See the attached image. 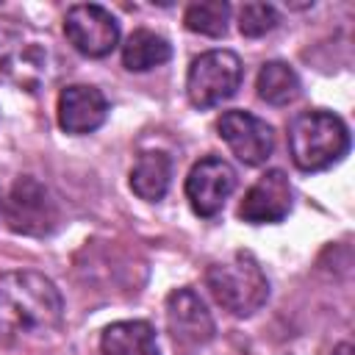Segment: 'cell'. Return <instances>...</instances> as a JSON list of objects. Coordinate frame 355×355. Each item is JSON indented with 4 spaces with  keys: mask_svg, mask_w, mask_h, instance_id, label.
Here are the masks:
<instances>
[{
    "mask_svg": "<svg viewBox=\"0 0 355 355\" xmlns=\"http://www.w3.org/2000/svg\"><path fill=\"white\" fill-rule=\"evenodd\" d=\"M47 42L33 36L17 19H0V80L33 92L47 78Z\"/></svg>",
    "mask_w": 355,
    "mask_h": 355,
    "instance_id": "4",
    "label": "cell"
},
{
    "mask_svg": "<svg viewBox=\"0 0 355 355\" xmlns=\"http://www.w3.org/2000/svg\"><path fill=\"white\" fill-rule=\"evenodd\" d=\"M172 180V158L161 150H144L139 153L133 169H130V189L147 202H158Z\"/></svg>",
    "mask_w": 355,
    "mask_h": 355,
    "instance_id": "14",
    "label": "cell"
},
{
    "mask_svg": "<svg viewBox=\"0 0 355 355\" xmlns=\"http://www.w3.org/2000/svg\"><path fill=\"white\" fill-rule=\"evenodd\" d=\"M291 161L302 172H322L349 153V130L333 111H302L288 125Z\"/></svg>",
    "mask_w": 355,
    "mask_h": 355,
    "instance_id": "2",
    "label": "cell"
},
{
    "mask_svg": "<svg viewBox=\"0 0 355 355\" xmlns=\"http://www.w3.org/2000/svg\"><path fill=\"white\" fill-rule=\"evenodd\" d=\"M205 286L214 300L233 316H252L269 300V280L252 252H233L205 272Z\"/></svg>",
    "mask_w": 355,
    "mask_h": 355,
    "instance_id": "3",
    "label": "cell"
},
{
    "mask_svg": "<svg viewBox=\"0 0 355 355\" xmlns=\"http://www.w3.org/2000/svg\"><path fill=\"white\" fill-rule=\"evenodd\" d=\"M0 214L6 227L19 236H50L61 219L50 189L31 175L14 180L11 191L3 197Z\"/></svg>",
    "mask_w": 355,
    "mask_h": 355,
    "instance_id": "5",
    "label": "cell"
},
{
    "mask_svg": "<svg viewBox=\"0 0 355 355\" xmlns=\"http://www.w3.org/2000/svg\"><path fill=\"white\" fill-rule=\"evenodd\" d=\"M241 58L233 50H208L197 55L186 75V94L194 108H214L241 86Z\"/></svg>",
    "mask_w": 355,
    "mask_h": 355,
    "instance_id": "6",
    "label": "cell"
},
{
    "mask_svg": "<svg viewBox=\"0 0 355 355\" xmlns=\"http://www.w3.org/2000/svg\"><path fill=\"white\" fill-rule=\"evenodd\" d=\"M277 25V11L269 3H244L239 8V31L241 36L258 39L263 33H269Z\"/></svg>",
    "mask_w": 355,
    "mask_h": 355,
    "instance_id": "18",
    "label": "cell"
},
{
    "mask_svg": "<svg viewBox=\"0 0 355 355\" xmlns=\"http://www.w3.org/2000/svg\"><path fill=\"white\" fill-rule=\"evenodd\" d=\"M61 316L64 300L50 277L33 269L0 275V341L47 336Z\"/></svg>",
    "mask_w": 355,
    "mask_h": 355,
    "instance_id": "1",
    "label": "cell"
},
{
    "mask_svg": "<svg viewBox=\"0 0 355 355\" xmlns=\"http://www.w3.org/2000/svg\"><path fill=\"white\" fill-rule=\"evenodd\" d=\"M64 36L78 53L103 58L119 44V22L97 3H78L64 17Z\"/></svg>",
    "mask_w": 355,
    "mask_h": 355,
    "instance_id": "7",
    "label": "cell"
},
{
    "mask_svg": "<svg viewBox=\"0 0 355 355\" xmlns=\"http://www.w3.org/2000/svg\"><path fill=\"white\" fill-rule=\"evenodd\" d=\"M166 330L180 352H194L214 338V319L200 294L189 286L166 297Z\"/></svg>",
    "mask_w": 355,
    "mask_h": 355,
    "instance_id": "8",
    "label": "cell"
},
{
    "mask_svg": "<svg viewBox=\"0 0 355 355\" xmlns=\"http://www.w3.org/2000/svg\"><path fill=\"white\" fill-rule=\"evenodd\" d=\"M0 205H3V191H0Z\"/></svg>",
    "mask_w": 355,
    "mask_h": 355,
    "instance_id": "19",
    "label": "cell"
},
{
    "mask_svg": "<svg viewBox=\"0 0 355 355\" xmlns=\"http://www.w3.org/2000/svg\"><path fill=\"white\" fill-rule=\"evenodd\" d=\"M172 58V44L153 31H133L122 44V64L130 72H147Z\"/></svg>",
    "mask_w": 355,
    "mask_h": 355,
    "instance_id": "15",
    "label": "cell"
},
{
    "mask_svg": "<svg viewBox=\"0 0 355 355\" xmlns=\"http://www.w3.org/2000/svg\"><path fill=\"white\" fill-rule=\"evenodd\" d=\"M108 116V100L100 89L72 83L58 94V125L72 136L97 130Z\"/></svg>",
    "mask_w": 355,
    "mask_h": 355,
    "instance_id": "12",
    "label": "cell"
},
{
    "mask_svg": "<svg viewBox=\"0 0 355 355\" xmlns=\"http://www.w3.org/2000/svg\"><path fill=\"white\" fill-rule=\"evenodd\" d=\"M291 211V183L286 172L269 169L263 172L244 194L239 205V216L250 225H275L283 222Z\"/></svg>",
    "mask_w": 355,
    "mask_h": 355,
    "instance_id": "11",
    "label": "cell"
},
{
    "mask_svg": "<svg viewBox=\"0 0 355 355\" xmlns=\"http://www.w3.org/2000/svg\"><path fill=\"white\" fill-rule=\"evenodd\" d=\"M258 97L269 105H288L300 97V78L286 61H266L255 80Z\"/></svg>",
    "mask_w": 355,
    "mask_h": 355,
    "instance_id": "16",
    "label": "cell"
},
{
    "mask_svg": "<svg viewBox=\"0 0 355 355\" xmlns=\"http://www.w3.org/2000/svg\"><path fill=\"white\" fill-rule=\"evenodd\" d=\"M183 22L189 31L202 36H225L230 22V6L225 0H202L191 3L183 14Z\"/></svg>",
    "mask_w": 355,
    "mask_h": 355,
    "instance_id": "17",
    "label": "cell"
},
{
    "mask_svg": "<svg viewBox=\"0 0 355 355\" xmlns=\"http://www.w3.org/2000/svg\"><path fill=\"white\" fill-rule=\"evenodd\" d=\"M100 349L103 355H158V341L150 322L125 319L103 330Z\"/></svg>",
    "mask_w": 355,
    "mask_h": 355,
    "instance_id": "13",
    "label": "cell"
},
{
    "mask_svg": "<svg viewBox=\"0 0 355 355\" xmlns=\"http://www.w3.org/2000/svg\"><path fill=\"white\" fill-rule=\"evenodd\" d=\"M236 189V169L219 158V155H205L200 158L189 178H186V197L189 205L197 216H216L225 205V200Z\"/></svg>",
    "mask_w": 355,
    "mask_h": 355,
    "instance_id": "9",
    "label": "cell"
},
{
    "mask_svg": "<svg viewBox=\"0 0 355 355\" xmlns=\"http://www.w3.org/2000/svg\"><path fill=\"white\" fill-rule=\"evenodd\" d=\"M216 130L230 147V153L247 166L266 164V158L275 150L272 128L250 111H225L216 122Z\"/></svg>",
    "mask_w": 355,
    "mask_h": 355,
    "instance_id": "10",
    "label": "cell"
}]
</instances>
